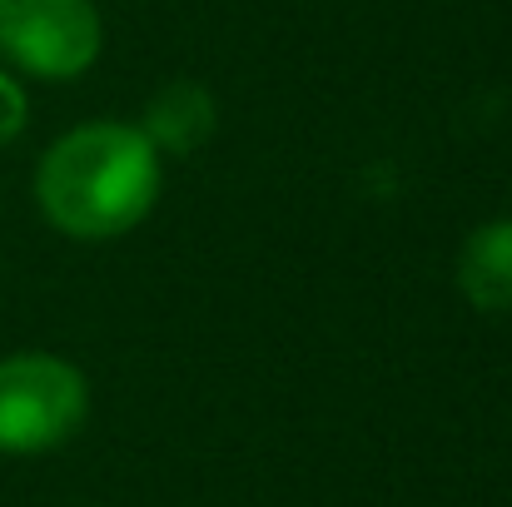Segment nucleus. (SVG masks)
<instances>
[{
  "label": "nucleus",
  "instance_id": "6",
  "mask_svg": "<svg viewBox=\"0 0 512 507\" xmlns=\"http://www.w3.org/2000/svg\"><path fill=\"white\" fill-rule=\"evenodd\" d=\"M25 125V90L0 70V145L15 140V130Z\"/></svg>",
  "mask_w": 512,
  "mask_h": 507
},
{
  "label": "nucleus",
  "instance_id": "3",
  "mask_svg": "<svg viewBox=\"0 0 512 507\" xmlns=\"http://www.w3.org/2000/svg\"><path fill=\"white\" fill-rule=\"evenodd\" d=\"M105 50L95 0H0V55L35 80H75Z\"/></svg>",
  "mask_w": 512,
  "mask_h": 507
},
{
  "label": "nucleus",
  "instance_id": "2",
  "mask_svg": "<svg viewBox=\"0 0 512 507\" xmlns=\"http://www.w3.org/2000/svg\"><path fill=\"white\" fill-rule=\"evenodd\" d=\"M90 413L85 373L55 353L0 358V453L35 458L80 433Z\"/></svg>",
  "mask_w": 512,
  "mask_h": 507
},
{
  "label": "nucleus",
  "instance_id": "4",
  "mask_svg": "<svg viewBox=\"0 0 512 507\" xmlns=\"http://www.w3.org/2000/svg\"><path fill=\"white\" fill-rule=\"evenodd\" d=\"M458 289L478 314H512V219H488L463 239Z\"/></svg>",
  "mask_w": 512,
  "mask_h": 507
},
{
  "label": "nucleus",
  "instance_id": "1",
  "mask_svg": "<svg viewBox=\"0 0 512 507\" xmlns=\"http://www.w3.org/2000/svg\"><path fill=\"white\" fill-rule=\"evenodd\" d=\"M35 199L40 214L70 239H120L160 199V150L140 125H80L45 150L35 169Z\"/></svg>",
  "mask_w": 512,
  "mask_h": 507
},
{
  "label": "nucleus",
  "instance_id": "5",
  "mask_svg": "<svg viewBox=\"0 0 512 507\" xmlns=\"http://www.w3.org/2000/svg\"><path fill=\"white\" fill-rule=\"evenodd\" d=\"M219 125L214 95L199 80H170L165 90H155L150 110H145V140L160 155H194Z\"/></svg>",
  "mask_w": 512,
  "mask_h": 507
}]
</instances>
